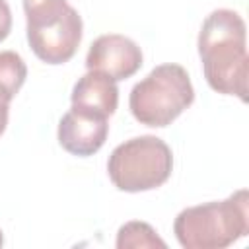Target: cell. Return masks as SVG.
I'll use <instances>...</instances> for the list:
<instances>
[{
	"instance_id": "obj_2",
	"label": "cell",
	"mask_w": 249,
	"mask_h": 249,
	"mask_svg": "<svg viewBox=\"0 0 249 249\" xmlns=\"http://www.w3.org/2000/svg\"><path fill=\"white\" fill-rule=\"evenodd\" d=\"M173 233L185 249H224L249 233V195L235 191L220 202H204L177 214Z\"/></svg>"
},
{
	"instance_id": "obj_10",
	"label": "cell",
	"mask_w": 249,
	"mask_h": 249,
	"mask_svg": "<svg viewBox=\"0 0 249 249\" xmlns=\"http://www.w3.org/2000/svg\"><path fill=\"white\" fill-rule=\"evenodd\" d=\"M27 78V66L23 58L14 51L0 53V88L14 99Z\"/></svg>"
},
{
	"instance_id": "obj_12",
	"label": "cell",
	"mask_w": 249,
	"mask_h": 249,
	"mask_svg": "<svg viewBox=\"0 0 249 249\" xmlns=\"http://www.w3.org/2000/svg\"><path fill=\"white\" fill-rule=\"evenodd\" d=\"M10 101L12 97L0 88V136L4 134L6 130V124H8V113H10Z\"/></svg>"
},
{
	"instance_id": "obj_9",
	"label": "cell",
	"mask_w": 249,
	"mask_h": 249,
	"mask_svg": "<svg viewBox=\"0 0 249 249\" xmlns=\"http://www.w3.org/2000/svg\"><path fill=\"white\" fill-rule=\"evenodd\" d=\"M119 249H144V247H160L165 249V241L158 237L156 230L146 222H126L119 228L117 233Z\"/></svg>"
},
{
	"instance_id": "obj_13",
	"label": "cell",
	"mask_w": 249,
	"mask_h": 249,
	"mask_svg": "<svg viewBox=\"0 0 249 249\" xmlns=\"http://www.w3.org/2000/svg\"><path fill=\"white\" fill-rule=\"evenodd\" d=\"M2 243H4V237H2V231H0V247H2Z\"/></svg>"
},
{
	"instance_id": "obj_3",
	"label": "cell",
	"mask_w": 249,
	"mask_h": 249,
	"mask_svg": "<svg viewBox=\"0 0 249 249\" xmlns=\"http://www.w3.org/2000/svg\"><path fill=\"white\" fill-rule=\"evenodd\" d=\"M27 41L47 64L68 62L82 41V18L66 0H23Z\"/></svg>"
},
{
	"instance_id": "obj_1",
	"label": "cell",
	"mask_w": 249,
	"mask_h": 249,
	"mask_svg": "<svg viewBox=\"0 0 249 249\" xmlns=\"http://www.w3.org/2000/svg\"><path fill=\"white\" fill-rule=\"evenodd\" d=\"M198 54L208 86L224 95L247 101V29L233 10H214L198 33Z\"/></svg>"
},
{
	"instance_id": "obj_7",
	"label": "cell",
	"mask_w": 249,
	"mask_h": 249,
	"mask_svg": "<svg viewBox=\"0 0 249 249\" xmlns=\"http://www.w3.org/2000/svg\"><path fill=\"white\" fill-rule=\"evenodd\" d=\"M107 132V117L80 107H72L58 123L60 146L80 158L93 156L105 144Z\"/></svg>"
},
{
	"instance_id": "obj_11",
	"label": "cell",
	"mask_w": 249,
	"mask_h": 249,
	"mask_svg": "<svg viewBox=\"0 0 249 249\" xmlns=\"http://www.w3.org/2000/svg\"><path fill=\"white\" fill-rule=\"evenodd\" d=\"M12 29V12L6 0H0V41H4L10 35Z\"/></svg>"
},
{
	"instance_id": "obj_4",
	"label": "cell",
	"mask_w": 249,
	"mask_h": 249,
	"mask_svg": "<svg viewBox=\"0 0 249 249\" xmlns=\"http://www.w3.org/2000/svg\"><path fill=\"white\" fill-rule=\"evenodd\" d=\"M195 89L187 70L181 64H160L140 80L128 97L132 117L146 126L171 124L191 103Z\"/></svg>"
},
{
	"instance_id": "obj_6",
	"label": "cell",
	"mask_w": 249,
	"mask_h": 249,
	"mask_svg": "<svg viewBox=\"0 0 249 249\" xmlns=\"http://www.w3.org/2000/svg\"><path fill=\"white\" fill-rule=\"evenodd\" d=\"M86 66L88 70L101 72L115 82L126 80L142 66V51L124 35H101L91 43L86 56Z\"/></svg>"
},
{
	"instance_id": "obj_5",
	"label": "cell",
	"mask_w": 249,
	"mask_h": 249,
	"mask_svg": "<svg viewBox=\"0 0 249 249\" xmlns=\"http://www.w3.org/2000/svg\"><path fill=\"white\" fill-rule=\"evenodd\" d=\"M173 169L169 146L158 136H136L119 144L107 161L109 179L119 191L140 193L161 187Z\"/></svg>"
},
{
	"instance_id": "obj_8",
	"label": "cell",
	"mask_w": 249,
	"mask_h": 249,
	"mask_svg": "<svg viewBox=\"0 0 249 249\" xmlns=\"http://www.w3.org/2000/svg\"><path fill=\"white\" fill-rule=\"evenodd\" d=\"M119 103V88L117 82L101 72L89 70L84 74L72 89V107L88 109L109 117L115 113Z\"/></svg>"
}]
</instances>
